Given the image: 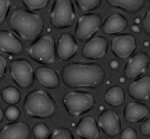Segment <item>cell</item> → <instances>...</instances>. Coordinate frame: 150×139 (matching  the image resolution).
<instances>
[{"label": "cell", "mask_w": 150, "mask_h": 139, "mask_svg": "<svg viewBox=\"0 0 150 139\" xmlns=\"http://www.w3.org/2000/svg\"><path fill=\"white\" fill-rule=\"evenodd\" d=\"M61 78L68 88H99L104 84L106 71L99 64L70 63L63 68Z\"/></svg>", "instance_id": "6da1fadb"}, {"label": "cell", "mask_w": 150, "mask_h": 139, "mask_svg": "<svg viewBox=\"0 0 150 139\" xmlns=\"http://www.w3.org/2000/svg\"><path fill=\"white\" fill-rule=\"evenodd\" d=\"M7 24L11 31L25 42H33L38 39L45 28L43 17L25 9H14L8 13Z\"/></svg>", "instance_id": "7a4b0ae2"}, {"label": "cell", "mask_w": 150, "mask_h": 139, "mask_svg": "<svg viewBox=\"0 0 150 139\" xmlns=\"http://www.w3.org/2000/svg\"><path fill=\"white\" fill-rule=\"evenodd\" d=\"M56 102L46 91L35 89L29 92L24 102V111L32 118H50L56 114Z\"/></svg>", "instance_id": "3957f363"}, {"label": "cell", "mask_w": 150, "mask_h": 139, "mask_svg": "<svg viewBox=\"0 0 150 139\" xmlns=\"http://www.w3.org/2000/svg\"><path fill=\"white\" fill-rule=\"evenodd\" d=\"M28 54L31 59L40 64H53L56 60V42L52 35H43L35 39L29 48H28Z\"/></svg>", "instance_id": "277c9868"}, {"label": "cell", "mask_w": 150, "mask_h": 139, "mask_svg": "<svg viewBox=\"0 0 150 139\" xmlns=\"http://www.w3.org/2000/svg\"><path fill=\"white\" fill-rule=\"evenodd\" d=\"M63 106L70 116L79 117L95 107V97L88 92H67L63 96Z\"/></svg>", "instance_id": "5b68a950"}, {"label": "cell", "mask_w": 150, "mask_h": 139, "mask_svg": "<svg viewBox=\"0 0 150 139\" xmlns=\"http://www.w3.org/2000/svg\"><path fill=\"white\" fill-rule=\"evenodd\" d=\"M75 22V9L71 0H54L50 11V24L56 29L70 28Z\"/></svg>", "instance_id": "8992f818"}, {"label": "cell", "mask_w": 150, "mask_h": 139, "mask_svg": "<svg viewBox=\"0 0 150 139\" xmlns=\"http://www.w3.org/2000/svg\"><path fill=\"white\" fill-rule=\"evenodd\" d=\"M10 75L11 79L22 89H27L29 86H32L33 79H35V71H33L32 65H31L29 61L24 59H18L11 61Z\"/></svg>", "instance_id": "52a82bcc"}, {"label": "cell", "mask_w": 150, "mask_h": 139, "mask_svg": "<svg viewBox=\"0 0 150 139\" xmlns=\"http://www.w3.org/2000/svg\"><path fill=\"white\" fill-rule=\"evenodd\" d=\"M103 25L102 17L99 14H83L79 17L75 27V38L78 40H89Z\"/></svg>", "instance_id": "ba28073f"}, {"label": "cell", "mask_w": 150, "mask_h": 139, "mask_svg": "<svg viewBox=\"0 0 150 139\" xmlns=\"http://www.w3.org/2000/svg\"><path fill=\"white\" fill-rule=\"evenodd\" d=\"M110 48L117 59H129L136 49V40L129 33H118V36L112 38Z\"/></svg>", "instance_id": "9c48e42d"}, {"label": "cell", "mask_w": 150, "mask_h": 139, "mask_svg": "<svg viewBox=\"0 0 150 139\" xmlns=\"http://www.w3.org/2000/svg\"><path fill=\"white\" fill-rule=\"evenodd\" d=\"M149 64H150V59L146 53H143V52L135 53L127 61V65H125V70H124L125 78L136 79L138 77H140L147 70Z\"/></svg>", "instance_id": "30bf717a"}, {"label": "cell", "mask_w": 150, "mask_h": 139, "mask_svg": "<svg viewBox=\"0 0 150 139\" xmlns=\"http://www.w3.org/2000/svg\"><path fill=\"white\" fill-rule=\"evenodd\" d=\"M108 50V42L106 38L93 36L86 40L82 48V57L86 60H99L103 59Z\"/></svg>", "instance_id": "8fae6325"}, {"label": "cell", "mask_w": 150, "mask_h": 139, "mask_svg": "<svg viewBox=\"0 0 150 139\" xmlns=\"http://www.w3.org/2000/svg\"><path fill=\"white\" fill-rule=\"evenodd\" d=\"M97 125L108 138H115L120 135L121 129V121L118 114L114 110H106L97 118Z\"/></svg>", "instance_id": "7c38bea8"}, {"label": "cell", "mask_w": 150, "mask_h": 139, "mask_svg": "<svg viewBox=\"0 0 150 139\" xmlns=\"http://www.w3.org/2000/svg\"><path fill=\"white\" fill-rule=\"evenodd\" d=\"M31 138V128L25 121H11L0 129V139H28Z\"/></svg>", "instance_id": "4fadbf2b"}, {"label": "cell", "mask_w": 150, "mask_h": 139, "mask_svg": "<svg viewBox=\"0 0 150 139\" xmlns=\"http://www.w3.org/2000/svg\"><path fill=\"white\" fill-rule=\"evenodd\" d=\"M56 52H57V57L61 61L71 60L76 54V52H78V43L75 40V38L71 33H63V35H60Z\"/></svg>", "instance_id": "5bb4252c"}, {"label": "cell", "mask_w": 150, "mask_h": 139, "mask_svg": "<svg viewBox=\"0 0 150 139\" xmlns=\"http://www.w3.org/2000/svg\"><path fill=\"white\" fill-rule=\"evenodd\" d=\"M128 93L136 102H146L150 99V77H142L128 86Z\"/></svg>", "instance_id": "9a60e30c"}, {"label": "cell", "mask_w": 150, "mask_h": 139, "mask_svg": "<svg viewBox=\"0 0 150 139\" xmlns=\"http://www.w3.org/2000/svg\"><path fill=\"white\" fill-rule=\"evenodd\" d=\"M76 135L79 138L86 139H97L100 138V131H99V125H97L96 120L91 116H85L79 120V123L76 124Z\"/></svg>", "instance_id": "2e32d148"}, {"label": "cell", "mask_w": 150, "mask_h": 139, "mask_svg": "<svg viewBox=\"0 0 150 139\" xmlns=\"http://www.w3.org/2000/svg\"><path fill=\"white\" fill-rule=\"evenodd\" d=\"M22 50V42L14 33L8 31H0V52L8 54H21Z\"/></svg>", "instance_id": "e0dca14e"}, {"label": "cell", "mask_w": 150, "mask_h": 139, "mask_svg": "<svg viewBox=\"0 0 150 139\" xmlns=\"http://www.w3.org/2000/svg\"><path fill=\"white\" fill-rule=\"evenodd\" d=\"M35 79L42 86L49 88V89H54L60 84V78L57 72L49 67H39L35 70Z\"/></svg>", "instance_id": "ac0fdd59"}, {"label": "cell", "mask_w": 150, "mask_h": 139, "mask_svg": "<svg viewBox=\"0 0 150 139\" xmlns=\"http://www.w3.org/2000/svg\"><path fill=\"white\" fill-rule=\"evenodd\" d=\"M103 32L106 35H118L128 27V20L122 14H111L103 22Z\"/></svg>", "instance_id": "d6986e66"}, {"label": "cell", "mask_w": 150, "mask_h": 139, "mask_svg": "<svg viewBox=\"0 0 150 139\" xmlns=\"http://www.w3.org/2000/svg\"><path fill=\"white\" fill-rule=\"evenodd\" d=\"M149 116V109L143 103H129L124 110V118L128 123H139Z\"/></svg>", "instance_id": "ffe728a7"}, {"label": "cell", "mask_w": 150, "mask_h": 139, "mask_svg": "<svg viewBox=\"0 0 150 139\" xmlns=\"http://www.w3.org/2000/svg\"><path fill=\"white\" fill-rule=\"evenodd\" d=\"M106 1L110 7L124 10L129 14H135L143 9L146 0H106Z\"/></svg>", "instance_id": "44dd1931"}, {"label": "cell", "mask_w": 150, "mask_h": 139, "mask_svg": "<svg viewBox=\"0 0 150 139\" xmlns=\"http://www.w3.org/2000/svg\"><path fill=\"white\" fill-rule=\"evenodd\" d=\"M104 100L107 104L112 107H118L121 106L125 100V93H124V89L122 88H120V86H112L110 88L107 92H106V95H104Z\"/></svg>", "instance_id": "7402d4cb"}, {"label": "cell", "mask_w": 150, "mask_h": 139, "mask_svg": "<svg viewBox=\"0 0 150 139\" xmlns=\"http://www.w3.org/2000/svg\"><path fill=\"white\" fill-rule=\"evenodd\" d=\"M1 99L7 104H17L21 99V92L14 86H6L1 91Z\"/></svg>", "instance_id": "603a6c76"}, {"label": "cell", "mask_w": 150, "mask_h": 139, "mask_svg": "<svg viewBox=\"0 0 150 139\" xmlns=\"http://www.w3.org/2000/svg\"><path fill=\"white\" fill-rule=\"evenodd\" d=\"M75 3L78 6V9L83 13H89L99 9L102 4V0H75Z\"/></svg>", "instance_id": "cb8c5ba5"}, {"label": "cell", "mask_w": 150, "mask_h": 139, "mask_svg": "<svg viewBox=\"0 0 150 139\" xmlns=\"http://www.w3.org/2000/svg\"><path fill=\"white\" fill-rule=\"evenodd\" d=\"M32 135L35 136L36 139H47L50 138V129L46 124L43 123H38L35 124V127L32 128Z\"/></svg>", "instance_id": "d4e9b609"}, {"label": "cell", "mask_w": 150, "mask_h": 139, "mask_svg": "<svg viewBox=\"0 0 150 139\" xmlns=\"http://www.w3.org/2000/svg\"><path fill=\"white\" fill-rule=\"evenodd\" d=\"M22 4L31 11H39L46 9L50 0H21Z\"/></svg>", "instance_id": "484cf974"}, {"label": "cell", "mask_w": 150, "mask_h": 139, "mask_svg": "<svg viewBox=\"0 0 150 139\" xmlns=\"http://www.w3.org/2000/svg\"><path fill=\"white\" fill-rule=\"evenodd\" d=\"M11 3H13V0H0V24H3L7 20Z\"/></svg>", "instance_id": "4316f807"}, {"label": "cell", "mask_w": 150, "mask_h": 139, "mask_svg": "<svg viewBox=\"0 0 150 139\" xmlns=\"http://www.w3.org/2000/svg\"><path fill=\"white\" fill-rule=\"evenodd\" d=\"M20 109L16 106V104H8V107L4 111V117L8 120V121H16L20 118Z\"/></svg>", "instance_id": "83f0119b"}, {"label": "cell", "mask_w": 150, "mask_h": 139, "mask_svg": "<svg viewBox=\"0 0 150 139\" xmlns=\"http://www.w3.org/2000/svg\"><path fill=\"white\" fill-rule=\"evenodd\" d=\"M50 138L53 139H72V134H71L68 129L65 128H57L53 131V134L50 135Z\"/></svg>", "instance_id": "f1b7e54d"}, {"label": "cell", "mask_w": 150, "mask_h": 139, "mask_svg": "<svg viewBox=\"0 0 150 139\" xmlns=\"http://www.w3.org/2000/svg\"><path fill=\"white\" fill-rule=\"evenodd\" d=\"M140 27H142V31H143L146 35H149V36H150V9L146 11L145 17L142 18Z\"/></svg>", "instance_id": "f546056e"}, {"label": "cell", "mask_w": 150, "mask_h": 139, "mask_svg": "<svg viewBox=\"0 0 150 139\" xmlns=\"http://www.w3.org/2000/svg\"><path fill=\"white\" fill-rule=\"evenodd\" d=\"M120 138L121 139H135V138H138V135H136V131H135L134 128H125L121 132V135H120Z\"/></svg>", "instance_id": "4dcf8cb0"}, {"label": "cell", "mask_w": 150, "mask_h": 139, "mask_svg": "<svg viewBox=\"0 0 150 139\" xmlns=\"http://www.w3.org/2000/svg\"><path fill=\"white\" fill-rule=\"evenodd\" d=\"M140 132H142L143 136L150 138V118H147L146 121H143L140 124Z\"/></svg>", "instance_id": "1f68e13d"}, {"label": "cell", "mask_w": 150, "mask_h": 139, "mask_svg": "<svg viewBox=\"0 0 150 139\" xmlns=\"http://www.w3.org/2000/svg\"><path fill=\"white\" fill-rule=\"evenodd\" d=\"M6 71H7V60L0 54V79L6 75Z\"/></svg>", "instance_id": "d6a6232c"}, {"label": "cell", "mask_w": 150, "mask_h": 139, "mask_svg": "<svg viewBox=\"0 0 150 139\" xmlns=\"http://www.w3.org/2000/svg\"><path fill=\"white\" fill-rule=\"evenodd\" d=\"M110 67H111L112 70H117L118 67H120V61H117V60H112V61H110Z\"/></svg>", "instance_id": "836d02e7"}, {"label": "cell", "mask_w": 150, "mask_h": 139, "mask_svg": "<svg viewBox=\"0 0 150 139\" xmlns=\"http://www.w3.org/2000/svg\"><path fill=\"white\" fill-rule=\"evenodd\" d=\"M3 118H4V111L1 110V107H0V123L3 121Z\"/></svg>", "instance_id": "e575fe53"}, {"label": "cell", "mask_w": 150, "mask_h": 139, "mask_svg": "<svg viewBox=\"0 0 150 139\" xmlns=\"http://www.w3.org/2000/svg\"><path fill=\"white\" fill-rule=\"evenodd\" d=\"M132 29H134L135 32H138V31H139V28H138V27H135V25H134V27H132Z\"/></svg>", "instance_id": "d590c367"}, {"label": "cell", "mask_w": 150, "mask_h": 139, "mask_svg": "<svg viewBox=\"0 0 150 139\" xmlns=\"http://www.w3.org/2000/svg\"><path fill=\"white\" fill-rule=\"evenodd\" d=\"M0 97H1V91H0Z\"/></svg>", "instance_id": "8d00e7d4"}]
</instances>
